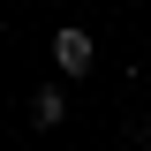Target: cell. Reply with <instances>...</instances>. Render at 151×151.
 Instances as JSON below:
<instances>
[{
  "label": "cell",
  "mask_w": 151,
  "mask_h": 151,
  "mask_svg": "<svg viewBox=\"0 0 151 151\" xmlns=\"http://www.w3.org/2000/svg\"><path fill=\"white\" fill-rule=\"evenodd\" d=\"M60 113H68V98H60L53 83H45V91L30 98V121H38V129H60Z\"/></svg>",
  "instance_id": "obj_2"
},
{
  "label": "cell",
  "mask_w": 151,
  "mask_h": 151,
  "mask_svg": "<svg viewBox=\"0 0 151 151\" xmlns=\"http://www.w3.org/2000/svg\"><path fill=\"white\" fill-rule=\"evenodd\" d=\"M91 60H98V45H91V30H53V68L60 76H91Z\"/></svg>",
  "instance_id": "obj_1"
}]
</instances>
